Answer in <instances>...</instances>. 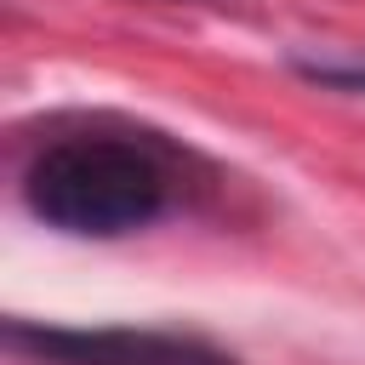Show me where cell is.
Here are the masks:
<instances>
[{"mask_svg": "<svg viewBox=\"0 0 365 365\" xmlns=\"http://www.w3.org/2000/svg\"><path fill=\"white\" fill-rule=\"evenodd\" d=\"M302 74H308V80H325V86H354V91H365V68H336V63H302Z\"/></svg>", "mask_w": 365, "mask_h": 365, "instance_id": "cell-3", "label": "cell"}, {"mask_svg": "<svg viewBox=\"0 0 365 365\" xmlns=\"http://www.w3.org/2000/svg\"><path fill=\"white\" fill-rule=\"evenodd\" d=\"M205 182L211 165L177 137L97 114V120L57 125L29 154L23 205L57 234L114 240L171 217Z\"/></svg>", "mask_w": 365, "mask_h": 365, "instance_id": "cell-1", "label": "cell"}, {"mask_svg": "<svg viewBox=\"0 0 365 365\" xmlns=\"http://www.w3.org/2000/svg\"><path fill=\"white\" fill-rule=\"evenodd\" d=\"M11 354L40 365H240L228 348L182 331H137V325H6Z\"/></svg>", "mask_w": 365, "mask_h": 365, "instance_id": "cell-2", "label": "cell"}]
</instances>
